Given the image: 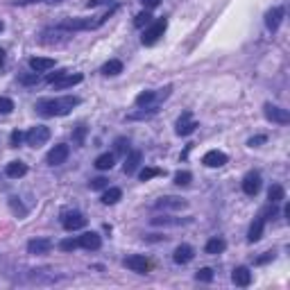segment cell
Listing matches in <instances>:
<instances>
[{
  "label": "cell",
  "instance_id": "6da1fadb",
  "mask_svg": "<svg viewBox=\"0 0 290 290\" xmlns=\"http://www.w3.org/2000/svg\"><path fill=\"white\" fill-rule=\"evenodd\" d=\"M80 104V98L75 95H61V98H46L37 102V111L46 118H55V116H66Z\"/></svg>",
  "mask_w": 290,
  "mask_h": 290
},
{
  "label": "cell",
  "instance_id": "7a4b0ae2",
  "mask_svg": "<svg viewBox=\"0 0 290 290\" xmlns=\"http://www.w3.org/2000/svg\"><path fill=\"white\" fill-rule=\"evenodd\" d=\"M166 30H168V21H166V18H159V21L150 23V25L145 27L143 37H141L143 46H154V43L163 37V32H166Z\"/></svg>",
  "mask_w": 290,
  "mask_h": 290
},
{
  "label": "cell",
  "instance_id": "3957f363",
  "mask_svg": "<svg viewBox=\"0 0 290 290\" xmlns=\"http://www.w3.org/2000/svg\"><path fill=\"white\" fill-rule=\"evenodd\" d=\"M170 91H172V86H166V89H161V93H157V91H143V93H138L136 95V107H152L157 100H166L168 95H170Z\"/></svg>",
  "mask_w": 290,
  "mask_h": 290
},
{
  "label": "cell",
  "instance_id": "277c9868",
  "mask_svg": "<svg viewBox=\"0 0 290 290\" xmlns=\"http://www.w3.org/2000/svg\"><path fill=\"white\" fill-rule=\"evenodd\" d=\"M48 138H50V129H48L46 125H37V127H32L30 132L25 134V141H27V145H32V148L46 145Z\"/></svg>",
  "mask_w": 290,
  "mask_h": 290
},
{
  "label": "cell",
  "instance_id": "5b68a950",
  "mask_svg": "<svg viewBox=\"0 0 290 290\" xmlns=\"http://www.w3.org/2000/svg\"><path fill=\"white\" fill-rule=\"evenodd\" d=\"M265 111V118L270 120V123H277V125H288L290 123V114H288V109H283V107H277V104H265L263 107Z\"/></svg>",
  "mask_w": 290,
  "mask_h": 290
},
{
  "label": "cell",
  "instance_id": "8992f818",
  "mask_svg": "<svg viewBox=\"0 0 290 290\" xmlns=\"http://www.w3.org/2000/svg\"><path fill=\"white\" fill-rule=\"evenodd\" d=\"M61 227L66 231H77L86 227V218L80 213V211H68V213L61 215Z\"/></svg>",
  "mask_w": 290,
  "mask_h": 290
},
{
  "label": "cell",
  "instance_id": "52a82bcc",
  "mask_svg": "<svg viewBox=\"0 0 290 290\" xmlns=\"http://www.w3.org/2000/svg\"><path fill=\"white\" fill-rule=\"evenodd\" d=\"M68 154H70V148H68V145H66V143H57L55 148L48 152L46 161H48V166H61V163H66Z\"/></svg>",
  "mask_w": 290,
  "mask_h": 290
},
{
  "label": "cell",
  "instance_id": "ba28073f",
  "mask_svg": "<svg viewBox=\"0 0 290 290\" xmlns=\"http://www.w3.org/2000/svg\"><path fill=\"white\" fill-rule=\"evenodd\" d=\"M125 268L132 270V272H136V274H145L150 270V261L145 259L143 254H132V256L125 259Z\"/></svg>",
  "mask_w": 290,
  "mask_h": 290
},
{
  "label": "cell",
  "instance_id": "9c48e42d",
  "mask_svg": "<svg viewBox=\"0 0 290 290\" xmlns=\"http://www.w3.org/2000/svg\"><path fill=\"white\" fill-rule=\"evenodd\" d=\"M195 129H197V123L193 120V114L191 111H184V114L179 116V120H177L175 132L179 134V136H188V134H193Z\"/></svg>",
  "mask_w": 290,
  "mask_h": 290
},
{
  "label": "cell",
  "instance_id": "30bf717a",
  "mask_svg": "<svg viewBox=\"0 0 290 290\" xmlns=\"http://www.w3.org/2000/svg\"><path fill=\"white\" fill-rule=\"evenodd\" d=\"M283 16H286V9L283 7H272L268 14H265V27H268L270 32H277L279 25H281Z\"/></svg>",
  "mask_w": 290,
  "mask_h": 290
},
{
  "label": "cell",
  "instance_id": "8fae6325",
  "mask_svg": "<svg viewBox=\"0 0 290 290\" xmlns=\"http://www.w3.org/2000/svg\"><path fill=\"white\" fill-rule=\"evenodd\" d=\"M77 240H80V247L89 249V252H95V249L102 247V238H100V234H95V231H86V234H82Z\"/></svg>",
  "mask_w": 290,
  "mask_h": 290
},
{
  "label": "cell",
  "instance_id": "7c38bea8",
  "mask_svg": "<svg viewBox=\"0 0 290 290\" xmlns=\"http://www.w3.org/2000/svg\"><path fill=\"white\" fill-rule=\"evenodd\" d=\"M259 191H261V175L259 172H247V175L243 177V193L254 197Z\"/></svg>",
  "mask_w": 290,
  "mask_h": 290
},
{
  "label": "cell",
  "instance_id": "4fadbf2b",
  "mask_svg": "<svg viewBox=\"0 0 290 290\" xmlns=\"http://www.w3.org/2000/svg\"><path fill=\"white\" fill-rule=\"evenodd\" d=\"M202 163L206 168H222L227 163V154L220 152V150H209V152L202 157Z\"/></svg>",
  "mask_w": 290,
  "mask_h": 290
},
{
  "label": "cell",
  "instance_id": "5bb4252c",
  "mask_svg": "<svg viewBox=\"0 0 290 290\" xmlns=\"http://www.w3.org/2000/svg\"><path fill=\"white\" fill-rule=\"evenodd\" d=\"M141 161H143L141 150H129L127 157H125V175H134L138 170V166H141Z\"/></svg>",
  "mask_w": 290,
  "mask_h": 290
},
{
  "label": "cell",
  "instance_id": "9a60e30c",
  "mask_svg": "<svg viewBox=\"0 0 290 290\" xmlns=\"http://www.w3.org/2000/svg\"><path fill=\"white\" fill-rule=\"evenodd\" d=\"M231 281H234L236 286H240V288H247L249 283H252V272H249V268H245V265L234 268V272H231Z\"/></svg>",
  "mask_w": 290,
  "mask_h": 290
},
{
  "label": "cell",
  "instance_id": "2e32d148",
  "mask_svg": "<svg viewBox=\"0 0 290 290\" xmlns=\"http://www.w3.org/2000/svg\"><path fill=\"white\" fill-rule=\"evenodd\" d=\"M52 249V243L48 238H32L30 243H27V252L30 254H37V256H41V254H48Z\"/></svg>",
  "mask_w": 290,
  "mask_h": 290
},
{
  "label": "cell",
  "instance_id": "e0dca14e",
  "mask_svg": "<svg viewBox=\"0 0 290 290\" xmlns=\"http://www.w3.org/2000/svg\"><path fill=\"white\" fill-rule=\"evenodd\" d=\"M193 256H195V249H193L191 245H179V247L175 249V254H172V261H175L177 265H186L193 261Z\"/></svg>",
  "mask_w": 290,
  "mask_h": 290
},
{
  "label": "cell",
  "instance_id": "ac0fdd59",
  "mask_svg": "<svg viewBox=\"0 0 290 290\" xmlns=\"http://www.w3.org/2000/svg\"><path fill=\"white\" fill-rule=\"evenodd\" d=\"M263 229H265V218H256V220L249 225V231H247V240L249 243H259L263 238Z\"/></svg>",
  "mask_w": 290,
  "mask_h": 290
},
{
  "label": "cell",
  "instance_id": "d6986e66",
  "mask_svg": "<svg viewBox=\"0 0 290 290\" xmlns=\"http://www.w3.org/2000/svg\"><path fill=\"white\" fill-rule=\"evenodd\" d=\"M30 68L34 72H48L55 68V59H50V57H32Z\"/></svg>",
  "mask_w": 290,
  "mask_h": 290
},
{
  "label": "cell",
  "instance_id": "ffe728a7",
  "mask_svg": "<svg viewBox=\"0 0 290 290\" xmlns=\"http://www.w3.org/2000/svg\"><path fill=\"white\" fill-rule=\"evenodd\" d=\"M5 175H7L9 179H21V177L27 175V166L23 161H12L5 168Z\"/></svg>",
  "mask_w": 290,
  "mask_h": 290
},
{
  "label": "cell",
  "instance_id": "44dd1931",
  "mask_svg": "<svg viewBox=\"0 0 290 290\" xmlns=\"http://www.w3.org/2000/svg\"><path fill=\"white\" fill-rule=\"evenodd\" d=\"M82 80H84V75H82V72H75V75H64L61 80H57V82H55V89H59V91H64V89H72V86H77Z\"/></svg>",
  "mask_w": 290,
  "mask_h": 290
},
{
  "label": "cell",
  "instance_id": "7402d4cb",
  "mask_svg": "<svg viewBox=\"0 0 290 290\" xmlns=\"http://www.w3.org/2000/svg\"><path fill=\"white\" fill-rule=\"evenodd\" d=\"M186 202L182 197H161V200L154 204V209H184Z\"/></svg>",
  "mask_w": 290,
  "mask_h": 290
},
{
  "label": "cell",
  "instance_id": "603a6c76",
  "mask_svg": "<svg viewBox=\"0 0 290 290\" xmlns=\"http://www.w3.org/2000/svg\"><path fill=\"white\" fill-rule=\"evenodd\" d=\"M225 249H227V243H225V238H220V236L206 240V245H204V252L206 254H222Z\"/></svg>",
  "mask_w": 290,
  "mask_h": 290
},
{
  "label": "cell",
  "instance_id": "cb8c5ba5",
  "mask_svg": "<svg viewBox=\"0 0 290 290\" xmlns=\"http://www.w3.org/2000/svg\"><path fill=\"white\" fill-rule=\"evenodd\" d=\"M268 200H270V204H279L281 200H286V188L281 184H272L268 191Z\"/></svg>",
  "mask_w": 290,
  "mask_h": 290
},
{
  "label": "cell",
  "instance_id": "d4e9b609",
  "mask_svg": "<svg viewBox=\"0 0 290 290\" xmlns=\"http://www.w3.org/2000/svg\"><path fill=\"white\" fill-rule=\"evenodd\" d=\"M120 197H123V191H120V188H116V186H107V191L102 193V197H100V200H102V204H107V206H111V204H116V202L120 200Z\"/></svg>",
  "mask_w": 290,
  "mask_h": 290
},
{
  "label": "cell",
  "instance_id": "484cf974",
  "mask_svg": "<svg viewBox=\"0 0 290 290\" xmlns=\"http://www.w3.org/2000/svg\"><path fill=\"white\" fill-rule=\"evenodd\" d=\"M102 75H107V77H116V75H120V72H123V61L120 59H109L107 64L102 66Z\"/></svg>",
  "mask_w": 290,
  "mask_h": 290
},
{
  "label": "cell",
  "instance_id": "4316f807",
  "mask_svg": "<svg viewBox=\"0 0 290 290\" xmlns=\"http://www.w3.org/2000/svg\"><path fill=\"white\" fill-rule=\"evenodd\" d=\"M114 161H116L114 154L104 152V154H100V157L95 159V168H98V170H111V168H114Z\"/></svg>",
  "mask_w": 290,
  "mask_h": 290
},
{
  "label": "cell",
  "instance_id": "83f0119b",
  "mask_svg": "<svg viewBox=\"0 0 290 290\" xmlns=\"http://www.w3.org/2000/svg\"><path fill=\"white\" fill-rule=\"evenodd\" d=\"M143 111H136V114H129L127 116V120H141V118H150V116H154L157 114V104H152V107H141Z\"/></svg>",
  "mask_w": 290,
  "mask_h": 290
},
{
  "label": "cell",
  "instance_id": "f1b7e54d",
  "mask_svg": "<svg viewBox=\"0 0 290 290\" xmlns=\"http://www.w3.org/2000/svg\"><path fill=\"white\" fill-rule=\"evenodd\" d=\"M186 222H191L186 218V220H175V218H152V225H168V227H179V225H186Z\"/></svg>",
  "mask_w": 290,
  "mask_h": 290
},
{
  "label": "cell",
  "instance_id": "f546056e",
  "mask_svg": "<svg viewBox=\"0 0 290 290\" xmlns=\"http://www.w3.org/2000/svg\"><path fill=\"white\" fill-rule=\"evenodd\" d=\"M161 175H163L161 168H143V170L138 172L141 182H150V179H154V177H161Z\"/></svg>",
  "mask_w": 290,
  "mask_h": 290
},
{
  "label": "cell",
  "instance_id": "4dcf8cb0",
  "mask_svg": "<svg viewBox=\"0 0 290 290\" xmlns=\"http://www.w3.org/2000/svg\"><path fill=\"white\" fill-rule=\"evenodd\" d=\"M150 23H152V16H150V9H145V12H141V14H136V18H134V25L136 27H148Z\"/></svg>",
  "mask_w": 290,
  "mask_h": 290
},
{
  "label": "cell",
  "instance_id": "1f68e13d",
  "mask_svg": "<svg viewBox=\"0 0 290 290\" xmlns=\"http://www.w3.org/2000/svg\"><path fill=\"white\" fill-rule=\"evenodd\" d=\"M195 279H197V281H202V283H211V281H213V270H211V268H202V270H197Z\"/></svg>",
  "mask_w": 290,
  "mask_h": 290
},
{
  "label": "cell",
  "instance_id": "d6a6232c",
  "mask_svg": "<svg viewBox=\"0 0 290 290\" xmlns=\"http://www.w3.org/2000/svg\"><path fill=\"white\" fill-rule=\"evenodd\" d=\"M12 111H14V100L7 98V95H0V114L7 116V114H12Z\"/></svg>",
  "mask_w": 290,
  "mask_h": 290
},
{
  "label": "cell",
  "instance_id": "836d02e7",
  "mask_svg": "<svg viewBox=\"0 0 290 290\" xmlns=\"http://www.w3.org/2000/svg\"><path fill=\"white\" fill-rule=\"evenodd\" d=\"M77 247H80V240H77V238H66V240H61V243H59L61 252H75Z\"/></svg>",
  "mask_w": 290,
  "mask_h": 290
},
{
  "label": "cell",
  "instance_id": "e575fe53",
  "mask_svg": "<svg viewBox=\"0 0 290 290\" xmlns=\"http://www.w3.org/2000/svg\"><path fill=\"white\" fill-rule=\"evenodd\" d=\"M191 179H193V175L188 170H179L175 175V184L177 186H188V184H191Z\"/></svg>",
  "mask_w": 290,
  "mask_h": 290
},
{
  "label": "cell",
  "instance_id": "d590c367",
  "mask_svg": "<svg viewBox=\"0 0 290 290\" xmlns=\"http://www.w3.org/2000/svg\"><path fill=\"white\" fill-rule=\"evenodd\" d=\"M91 191H102V188H107L109 186V179L107 177H95V179H91Z\"/></svg>",
  "mask_w": 290,
  "mask_h": 290
},
{
  "label": "cell",
  "instance_id": "8d00e7d4",
  "mask_svg": "<svg viewBox=\"0 0 290 290\" xmlns=\"http://www.w3.org/2000/svg\"><path fill=\"white\" fill-rule=\"evenodd\" d=\"M116 152L118 154H127L129 152V141L127 138H123V136L116 138Z\"/></svg>",
  "mask_w": 290,
  "mask_h": 290
},
{
  "label": "cell",
  "instance_id": "74e56055",
  "mask_svg": "<svg viewBox=\"0 0 290 290\" xmlns=\"http://www.w3.org/2000/svg\"><path fill=\"white\" fill-rule=\"evenodd\" d=\"M9 206H12V211H14V213H18L21 218L27 213V209L21 204V202H16V197H12V200H9Z\"/></svg>",
  "mask_w": 290,
  "mask_h": 290
},
{
  "label": "cell",
  "instance_id": "f35d334b",
  "mask_svg": "<svg viewBox=\"0 0 290 290\" xmlns=\"http://www.w3.org/2000/svg\"><path fill=\"white\" fill-rule=\"evenodd\" d=\"M23 138H25V134H23L21 129H14V132H12V138H9V143H12V148H18V145L23 143Z\"/></svg>",
  "mask_w": 290,
  "mask_h": 290
},
{
  "label": "cell",
  "instance_id": "ab89813d",
  "mask_svg": "<svg viewBox=\"0 0 290 290\" xmlns=\"http://www.w3.org/2000/svg\"><path fill=\"white\" fill-rule=\"evenodd\" d=\"M64 75H68V70H64V68H59V70L50 72V75H48V84H55V82H57V80H61Z\"/></svg>",
  "mask_w": 290,
  "mask_h": 290
},
{
  "label": "cell",
  "instance_id": "60d3db41",
  "mask_svg": "<svg viewBox=\"0 0 290 290\" xmlns=\"http://www.w3.org/2000/svg\"><path fill=\"white\" fill-rule=\"evenodd\" d=\"M39 82V72H32V75H23L21 77V84H37Z\"/></svg>",
  "mask_w": 290,
  "mask_h": 290
},
{
  "label": "cell",
  "instance_id": "b9f144b4",
  "mask_svg": "<svg viewBox=\"0 0 290 290\" xmlns=\"http://www.w3.org/2000/svg\"><path fill=\"white\" fill-rule=\"evenodd\" d=\"M265 141H268L265 136H252V138L247 141V145H249V148H259V145H261V143H265Z\"/></svg>",
  "mask_w": 290,
  "mask_h": 290
},
{
  "label": "cell",
  "instance_id": "7bdbcfd3",
  "mask_svg": "<svg viewBox=\"0 0 290 290\" xmlns=\"http://www.w3.org/2000/svg\"><path fill=\"white\" fill-rule=\"evenodd\" d=\"M141 5L145 9H154V7H159L161 5V0H141Z\"/></svg>",
  "mask_w": 290,
  "mask_h": 290
},
{
  "label": "cell",
  "instance_id": "ee69618b",
  "mask_svg": "<svg viewBox=\"0 0 290 290\" xmlns=\"http://www.w3.org/2000/svg\"><path fill=\"white\" fill-rule=\"evenodd\" d=\"M84 134H86V129H84V127H80V129L75 132V141L80 143V145H82V141H84Z\"/></svg>",
  "mask_w": 290,
  "mask_h": 290
},
{
  "label": "cell",
  "instance_id": "f6af8a7d",
  "mask_svg": "<svg viewBox=\"0 0 290 290\" xmlns=\"http://www.w3.org/2000/svg\"><path fill=\"white\" fill-rule=\"evenodd\" d=\"M272 259H274V252H265V256H261V259L256 261V263L261 265V263H268V261H272Z\"/></svg>",
  "mask_w": 290,
  "mask_h": 290
},
{
  "label": "cell",
  "instance_id": "bcb514c9",
  "mask_svg": "<svg viewBox=\"0 0 290 290\" xmlns=\"http://www.w3.org/2000/svg\"><path fill=\"white\" fill-rule=\"evenodd\" d=\"M107 3V0H89V7H98V5Z\"/></svg>",
  "mask_w": 290,
  "mask_h": 290
},
{
  "label": "cell",
  "instance_id": "7dc6e473",
  "mask_svg": "<svg viewBox=\"0 0 290 290\" xmlns=\"http://www.w3.org/2000/svg\"><path fill=\"white\" fill-rule=\"evenodd\" d=\"M3 64H5V50H0V68H3Z\"/></svg>",
  "mask_w": 290,
  "mask_h": 290
},
{
  "label": "cell",
  "instance_id": "c3c4849f",
  "mask_svg": "<svg viewBox=\"0 0 290 290\" xmlns=\"http://www.w3.org/2000/svg\"><path fill=\"white\" fill-rule=\"evenodd\" d=\"M0 32H3V23H0Z\"/></svg>",
  "mask_w": 290,
  "mask_h": 290
}]
</instances>
